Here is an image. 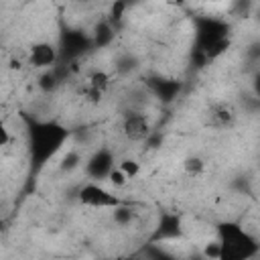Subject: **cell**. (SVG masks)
I'll return each mask as SVG.
<instances>
[{
    "instance_id": "obj_19",
    "label": "cell",
    "mask_w": 260,
    "mask_h": 260,
    "mask_svg": "<svg viewBox=\"0 0 260 260\" xmlns=\"http://www.w3.org/2000/svg\"><path fill=\"white\" fill-rule=\"evenodd\" d=\"M10 142V130L6 126V122L0 118V148H4Z\"/></svg>"
},
{
    "instance_id": "obj_20",
    "label": "cell",
    "mask_w": 260,
    "mask_h": 260,
    "mask_svg": "<svg viewBox=\"0 0 260 260\" xmlns=\"http://www.w3.org/2000/svg\"><path fill=\"white\" fill-rule=\"evenodd\" d=\"M191 260H205V258H203V254H197V256H193Z\"/></svg>"
},
{
    "instance_id": "obj_13",
    "label": "cell",
    "mask_w": 260,
    "mask_h": 260,
    "mask_svg": "<svg viewBox=\"0 0 260 260\" xmlns=\"http://www.w3.org/2000/svg\"><path fill=\"white\" fill-rule=\"evenodd\" d=\"M118 169L124 173V177H126L128 181L140 175V162H138V160H134V158H124V160L118 165Z\"/></svg>"
},
{
    "instance_id": "obj_2",
    "label": "cell",
    "mask_w": 260,
    "mask_h": 260,
    "mask_svg": "<svg viewBox=\"0 0 260 260\" xmlns=\"http://www.w3.org/2000/svg\"><path fill=\"white\" fill-rule=\"evenodd\" d=\"M217 260H252L260 250L258 240L236 221H221L217 225Z\"/></svg>"
},
{
    "instance_id": "obj_8",
    "label": "cell",
    "mask_w": 260,
    "mask_h": 260,
    "mask_svg": "<svg viewBox=\"0 0 260 260\" xmlns=\"http://www.w3.org/2000/svg\"><path fill=\"white\" fill-rule=\"evenodd\" d=\"M112 169H114V154L108 148H100L98 152H93V156L85 165V173L93 181L108 179V175H110Z\"/></svg>"
},
{
    "instance_id": "obj_15",
    "label": "cell",
    "mask_w": 260,
    "mask_h": 260,
    "mask_svg": "<svg viewBox=\"0 0 260 260\" xmlns=\"http://www.w3.org/2000/svg\"><path fill=\"white\" fill-rule=\"evenodd\" d=\"M79 162H81V156H79L75 150H69V152H65V156H63V160H61V169H63V171H71V169H75Z\"/></svg>"
},
{
    "instance_id": "obj_11",
    "label": "cell",
    "mask_w": 260,
    "mask_h": 260,
    "mask_svg": "<svg viewBox=\"0 0 260 260\" xmlns=\"http://www.w3.org/2000/svg\"><path fill=\"white\" fill-rule=\"evenodd\" d=\"M179 89H181V83L171 81V79H158L154 83V91H156V95L160 100H173Z\"/></svg>"
},
{
    "instance_id": "obj_10",
    "label": "cell",
    "mask_w": 260,
    "mask_h": 260,
    "mask_svg": "<svg viewBox=\"0 0 260 260\" xmlns=\"http://www.w3.org/2000/svg\"><path fill=\"white\" fill-rule=\"evenodd\" d=\"M181 234V221L177 215H162L160 223H158V230H156V240H162V238H175Z\"/></svg>"
},
{
    "instance_id": "obj_9",
    "label": "cell",
    "mask_w": 260,
    "mask_h": 260,
    "mask_svg": "<svg viewBox=\"0 0 260 260\" xmlns=\"http://www.w3.org/2000/svg\"><path fill=\"white\" fill-rule=\"evenodd\" d=\"M89 41L83 37V35H77V32H69L63 37V53H67L69 57H77L81 55L85 49H87Z\"/></svg>"
},
{
    "instance_id": "obj_17",
    "label": "cell",
    "mask_w": 260,
    "mask_h": 260,
    "mask_svg": "<svg viewBox=\"0 0 260 260\" xmlns=\"http://www.w3.org/2000/svg\"><path fill=\"white\" fill-rule=\"evenodd\" d=\"M108 181H110L114 187H124V185L128 183V179L124 177V173H122L118 167H114V169L110 171V175H108Z\"/></svg>"
},
{
    "instance_id": "obj_6",
    "label": "cell",
    "mask_w": 260,
    "mask_h": 260,
    "mask_svg": "<svg viewBox=\"0 0 260 260\" xmlns=\"http://www.w3.org/2000/svg\"><path fill=\"white\" fill-rule=\"evenodd\" d=\"M236 118H238V112L232 104L215 102L209 106V110L205 114V124L209 128H215V130H225V128H232L236 124Z\"/></svg>"
},
{
    "instance_id": "obj_14",
    "label": "cell",
    "mask_w": 260,
    "mask_h": 260,
    "mask_svg": "<svg viewBox=\"0 0 260 260\" xmlns=\"http://www.w3.org/2000/svg\"><path fill=\"white\" fill-rule=\"evenodd\" d=\"M132 219H134V211H132L130 207L118 205V207L114 209V221H116L118 225H128V223H132Z\"/></svg>"
},
{
    "instance_id": "obj_4",
    "label": "cell",
    "mask_w": 260,
    "mask_h": 260,
    "mask_svg": "<svg viewBox=\"0 0 260 260\" xmlns=\"http://www.w3.org/2000/svg\"><path fill=\"white\" fill-rule=\"evenodd\" d=\"M110 81H112L110 73H106V71H102V69H93V71H89V73L83 77V83H81V87H79V93H81L85 100H89V102H100L102 95L108 91Z\"/></svg>"
},
{
    "instance_id": "obj_16",
    "label": "cell",
    "mask_w": 260,
    "mask_h": 260,
    "mask_svg": "<svg viewBox=\"0 0 260 260\" xmlns=\"http://www.w3.org/2000/svg\"><path fill=\"white\" fill-rule=\"evenodd\" d=\"M57 75L53 73V71H47V73H43L41 75V87L45 89V91H51V89H55L57 87Z\"/></svg>"
},
{
    "instance_id": "obj_7",
    "label": "cell",
    "mask_w": 260,
    "mask_h": 260,
    "mask_svg": "<svg viewBox=\"0 0 260 260\" xmlns=\"http://www.w3.org/2000/svg\"><path fill=\"white\" fill-rule=\"evenodd\" d=\"M59 59V51L47 43V41H41V43H35L30 49H28V57H26V63L35 69H49L51 65H55V61Z\"/></svg>"
},
{
    "instance_id": "obj_5",
    "label": "cell",
    "mask_w": 260,
    "mask_h": 260,
    "mask_svg": "<svg viewBox=\"0 0 260 260\" xmlns=\"http://www.w3.org/2000/svg\"><path fill=\"white\" fill-rule=\"evenodd\" d=\"M150 120L142 112H130L122 120V134L130 142H142L150 136Z\"/></svg>"
},
{
    "instance_id": "obj_1",
    "label": "cell",
    "mask_w": 260,
    "mask_h": 260,
    "mask_svg": "<svg viewBox=\"0 0 260 260\" xmlns=\"http://www.w3.org/2000/svg\"><path fill=\"white\" fill-rule=\"evenodd\" d=\"M69 132L59 122H35L28 128V152L35 169L49 162L65 144Z\"/></svg>"
},
{
    "instance_id": "obj_3",
    "label": "cell",
    "mask_w": 260,
    "mask_h": 260,
    "mask_svg": "<svg viewBox=\"0 0 260 260\" xmlns=\"http://www.w3.org/2000/svg\"><path fill=\"white\" fill-rule=\"evenodd\" d=\"M79 203L85 207H98V209H116L118 205H122V201L112 195L108 189H104L102 185L89 181L79 189Z\"/></svg>"
},
{
    "instance_id": "obj_18",
    "label": "cell",
    "mask_w": 260,
    "mask_h": 260,
    "mask_svg": "<svg viewBox=\"0 0 260 260\" xmlns=\"http://www.w3.org/2000/svg\"><path fill=\"white\" fill-rule=\"evenodd\" d=\"M203 258L205 260H217L219 258V244L217 242H209L205 248H203Z\"/></svg>"
},
{
    "instance_id": "obj_21",
    "label": "cell",
    "mask_w": 260,
    "mask_h": 260,
    "mask_svg": "<svg viewBox=\"0 0 260 260\" xmlns=\"http://www.w3.org/2000/svg\"><path fill=\"white\" fill-rule=\"evenodd\" d=\"M2 225H4V223H2V221H0V232H2Z\"/></svg>"
},
{
    "instance_id": "obj_12",
    "label": "cell",
    "mask_w": 260,
    "mask_h": 260,
    "mask_svg": "<svg viewBox=\"0 0 260 260\" xmlns=\"http://www.w3.org/2000/svg\"><path fill=\"white\" fill-rule=\"evenodd\" d=\"M183 171H185V175H189V177H199V175H203V171H205V160H203L201 156H187V158L183 160Z\"/></svg>"
}]
</instances>
